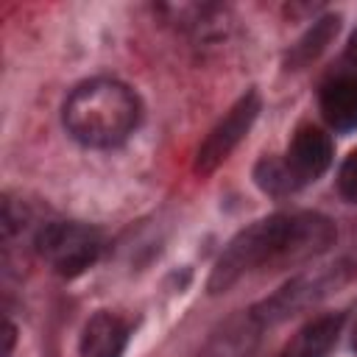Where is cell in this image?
<instances>
[{
    "mask_svg": "<svg viewBox=\"0 0 357 357\" xmlns=\"http://www.w3.org/2000/svg\"><path fill=\"white\" fill-rule=\"evenodd\" d=\"M340 326L343 315H321L298 329V335L284 346L279 357H326L340 335Z\"/></svg>",
    "mask_w": 357,
    "mask_h": 357,
    "instance_id": "9",
    "label": "cell"
},
{
    "mask_svg": "<svg viewBox=\"0 0 357 357\" xmlns=\"http://www.w3.org/2000/svg\"><path fill=\"white\" fill-rule=\"evenodd\" d=\"M337 187H340L343 198H349L351 204H357V151L349 153V159L343 162L340 176H337Z\"/></svg>",
    "mask_w": 357,
    "mask_h": 357,
    "instance_id": "13",
    "label": "cell"
},
{
    "mask_svg": "<svg viewBox=\"0 0 357 357\" xmlns=\"http://www.w3.org/2000/svg\"><path fill=\"white\" fill-rule=\"evenodd\" d=\"M335 243V226L318 212H290L271 215L237 231L209 276V293L229 290L243 273L273 265V262H301Z\"/></svg>",
    "mask_w": 357,
    "mask_h": 357,
    "instance_id": "1",
    "label": "cell"
},
{
    "mask_svg": "<svg viewBox=\"0 0 357 357\" xmlns=\"http://www.w3.org/2000/svg\"><path fill=\"white\" fill-rule=\"evenodd\" d=\"M126 324L112 312H95L81 335V357H120L126 349Z\"/></svg>",
    "mask_w": 357,
    "mask_h": 357,
    "instance_id": "7",
    "label": "cell"
},
{
    "mask_svg": "<svg viewBox=\"0 0 357 357\" xmlns=\"http://www.w3.org/2000/svg\"><path fill=\"white\" fill-rule=\"evenodd\" d=\"M321 112L326 123L337 131L357 128V78L340 75L324 84L321 89Z\"/></svg>",
    "mask_w": 357,
    "mask_h": 357,
    "instance_id": "8",
    "label": "cell"
},
{
    "mask_svg": "<svg viewBox=\"0 0 357 357\" xmlns=\"http://www.w3.org/2000/svg\"><path fill=\"white\" fill-rule=\"evenodd\" d=\"M337 28H340V17H332V14L329 17H321L318 22H312V28H307V33L284 56V67L287 70H301V67L312 64L326 50V45L335 39Z\"/></svg>",
    "mask_w": 357,
    "mask_h": 357,
    "instance_id": "10",
    "label": "cell"
},
{
    "mask_svg": "<svg viewBox=\"0 0 357 357\" xmlns=\"http://www.w3.org/2000/svg\"><path fill=\"white\" fill-rule=\"evenodd\" d=\"M346 61H349L351 67H357V33H351V39H349V45H346Z\"/></svg>",
    "mask_w": 357,
    "mask_h": 357,
    "instance_id": "15",
    "label": "cell"
},
{
    "mask_svg": "<svg viewBox=\"0 0 357 357\" xmlns=\"http://www.w3.org/2000/svg\"><path fill=\"white\" fill-rule=\"evenodd\" d=\"M335 282V273L326 271V273H304V276H296L293 282H287L282 290H276L271 298H265L262 304H257L251 310V318L265 326V324H279L282 318L304 310L307 304L318 301Z\"/></svg>",
    "mask_w": 357,
    "mask_h": 357,
    "instance_id": "5",
    "label": "cell"
},
{
    "mask_svg": "<svg viewBox=\"0 0 357 357\" xmlns=\"http://www.w3.org/2000/svg\"><path fill=\"white\" fill-rule=\"evenodd\" d=\"M14 335H17V332H14V326L6 321V324H3V340H6V346H3V357H11V349H14Z\"/></svg>",
    "mask_w": 357,
    "mask_h": 357,
    "instance_id": "14",
    "label": "cell"
},
{
    "mask_svg": "<svg viewBox=\"0 0 357 357\" xmlns=\"http://www.w3.org/2000/svg\"><path fill=\"white\" fill-rule=\"evenodd\" d=\"M284 162L290 165V170L296 173V178L301 184L315 181L332 162V139L329 134H324L321 128L312 126H301L287 148Z\"/></svg>",
    "mask_w": 357,
    "mask_h": 357,
    "instance_id": "6",
    "label": "cell"
},
{
    "mask_svg": "<svg viewBox=\"0 0 357 357\" xmlns=\"http://www.w3.org/2000/svg\"><path fill=\"white\" fill-rule=\"evenodd\" d=\"M137 123V95L112 78L84 81L64 103V128L86 148H114L134 134Z\"/></svg>",
    "mask_w": 357,
    "mask_h": 357,
    "instance_id": "2",
    "label": "cell"
},
{
    "mask_svg": "<svg viewBox=\"0 0 357 357\" xmlns=\"http://www.w3.org/2000/svg\"><path fill=\"white\" fill-rule=\"evenodd\" d=\"M257 321L248 315L243 321H231L220 335H215L198 357H248L257 340Z\"/></svg>",
    "mask_w": 357,
    "mask_h": 357,
    "instance_id": "11",
    "label": "cell"
},
{
    "mask_svg": "<svg viewBox=\"0 0 357 357\" xmlns=\"http://www.w3.org/2000/svg\"><path fill=\"white\" fill-rule=\"evenodd\" d=\"M351 349L357 351V326H354V332H351Z\"/></svg>",
    "mask_w": 357,
    "mask_h": 357,
    "instance_id": "16",
    "label": "cell"
},
{
    "mask_svg": "<svg viewBox=\"0 0 357 357\" xmlns=\"http://www.w3.org/2000/svg\"><path fill=\"white\" fill-rule=\"evenodd\" d=\"M254 181L268 195H287L301 187V181L296 178L290 165L284 159H271V156L259 159V165L254 167Z\"/></svg>",
    "mask_w": 357,
    "mask_h": 357,
    "instance_id": "12",
    "label": "cell"
},
{
    "mask_svg": "<svg viewBox=\"0 0 357 357\" xmlns=\"http://www.w3.org/2000/svg\"><path fill=\"white\" fill-rule=\"evenodd\" d=\"M33 243L39 257L61 276L84 273L100 254V234L84 223H47Z\"/></svg>",
    "mask_w": 357,
    "mask_h": 357,
    "instance_id": "3",
    "label": "cell"
},
{
    "mask_svg": "<svg viewBox=\"0 0 357 357\" xmlns=\"http://www.w3.org/2000/svg\"><path fill=\"white\" fill-rule=\"evenodd\" d=\"M259 106H262V100H259V95L251 89V92H245L229 112H226V117L206 134V139L201 142V148H198V153H195V173H201V176H206V173H212L223 159H229V153L237 148V142L248 134V128L254 126V120H257V114H259Z\"/></svg>",
    "mask_w": 357,
    "mask_h": 357,
    "instance_id": "4",
    "label": "cell"
}]
</instances>
